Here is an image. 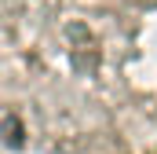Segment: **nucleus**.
<instances>
[{"label": "nucleus", "instance_id": "obj_1", "mask_svg": "<svg viewBox=\"0 0 157 154\" xmlns=\"http://www.w3.org/2000/svg\"><path fill=\"white\" fill-rule=\"evenodd\" d=\"M0 143L157 154V0H0Z\"/></svg>", "mask_w": 157, "mask_h": 154}]
</instances>
